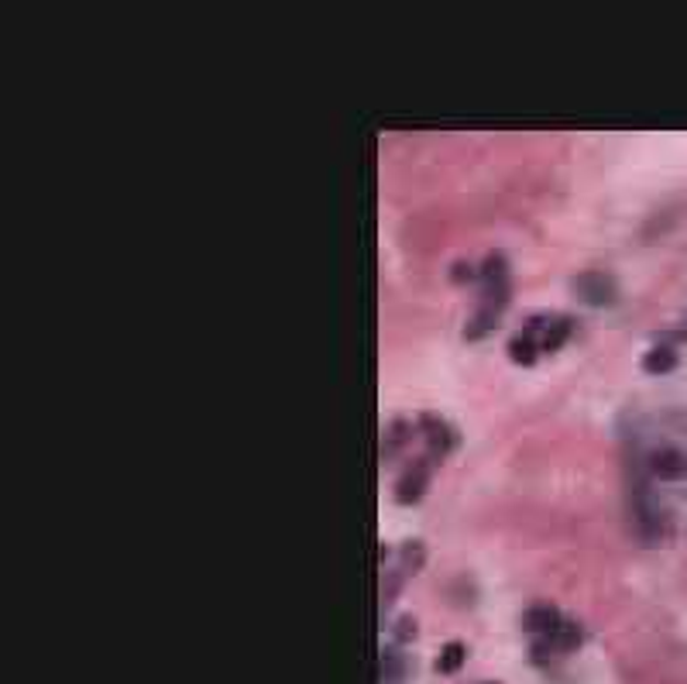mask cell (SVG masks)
Wrapping results in <instances>:
<instances>
[{"label":"cell","instance_id":"5","mask_svg":"<svg viewBox=\"0 0 687 684\" xmlns=\"http://www.w3.org/2000/svg\"><path fill=\"white\" fill-rule=\"evenodd\" d=\"M574 293L581 299L595 303V307H602V303H608V299L616 296V286H612V278H608L605 272H584L577 283H574Z\"/></svg>","mask_w":687,"mask_h":684},{"label":"cell","instance_id":"8","mask_svg":"<svg viewBox=\"0 0 687 684\" xmlns=\"http://www.w3.org/2000/svg\"><path fill=\"white\" fill-rule=\"evenodd\" d=\"M643 365H646V372H671L674 365H677V351H674V344H656V347H650V354L643 358Z\"/></svg>","mask_w":687,"mask_h":684},{"label":"cell","instance_id":"3","mask_svg":"<svg viewBox=\"0 0 687 684\" xmlns=\"http://www.w3.org/2000/svg\"><path fill=\"white\" fill-rule=\"evenodd\" d=\"M478 283H481V303H478L474 320L465 327V334H468V338L485 334V331H492V327L499 323V314H502L505 299H508L505 259H502V255H489L485 265H481V272H478Z\"/></svg>","mask_w":687,"mask_h":684},{"label":"cell","instance_id":"4","mask_svg":"<svg viewBox=\"0 0 687 684\" xmlns=\"http://www.w3.org/2000/svg\"><path fill=\"white\" fill-rule=\"evenodd\" d=\"M523 331L537 341V347H540V354L543 351H557L561 347L568 338H571V331H574V320L571 317H561V314H540V317H533Z\"/></svg>","mask_w":687,"mask_h":684},{"label":"cell","instance_id":"1","mask_svg":"<svg viewBox=\"0 0 687 684\" xmlns=\"http://www.w3.org/2000/svg\"><path fill=\"white\" fill-rule=\"evenodd\" d=\"M632 505L646 534L687 516V417L646 426L632 441Z\"/></svg>","mask_w":687,"mask_h":684},{"label":"cell","instance_id":"6","mask_svg":"<svg viewBox=\"0 0 687 684\" xmlns=\"http://www.w3.org/2000/svg\"><path fill=\"white\" fill-rule=\"evenodd\" d=\"M405 657L399 650H386L381 653V684H402L405 681Z\"/></svg>","mask_w":687,"mask_h":684},{"label":"cell","instance_id":"9","mask_svg":"<svg viewBox=\"0 0 687 684\" xmlns=\"http://www.w3.org/2000/svg\"><path fill=\"white\" fill-rule=\"evenodd\" d=\"M423 486H426V465L420 461V465H413L410 471L402 475V481H399V499H402V502L416 499V495L423 492Z\"/></svg>","mask_w":687,"mask_h":684},{"label":"cell","instance_id":"2","mask_svg":"<svg viewBox=\"0 0 687 684\" xmlns=\"http://www.w3.org/2000/svg\"><path fill=\"white\" fill-rule=\"evenodd\" d=\"M523 626L533 637V657H537V661H550V657L571 653L581 640V629L557 609H547V605L529 609Z\"/></svg>","mask_w":687,"mask_h":684},{"label":"cell","instance_id":"10","mask_svg":"<svg viewBox=\"0 0 687 684\" xmlns=\"http://www.w3.org/2000/svg\"><path fill=\"white\" fill-rule=\"evenodd\" d=\"M461 661H465V647H461V643H450V647L437 657V671L450 674V671L461 668Z\"/></svg>","mask_w":687,"mask_h":684},{"label":"cell","instance_id":"7","mask_svg":"<svg viewBox=\"0 0 687 684\" xmlns=\"http://www.w3.org/2000/svg\"><path fill=\"white\" fill-rule=\"evenodd\" d=\"M508 354H513V362L533 365V362L540 358V347H537V341H533L526 331H519V334H513V341H508Z\"/></svg>","mask_w":687,"mask_h":684}]
</instances>
